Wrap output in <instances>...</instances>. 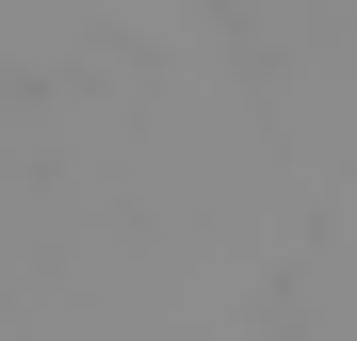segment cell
Returning <instances> with one entry per match:
<instances>
[{"label":"cell","mask_w":357,"mask_h":341,"mask_svg":"<svg viewBox=\"0 0 357 341\" xmlns=\"http://www.w3.org/2000/svg\"><path fill=\"white\" fill-rule=\"evenodd\" d=\"M276 325L292 341H357V244H341V227H309V260L276 276Z\"/></svg>","instance_id":"obj_1"},{"label":"cell","mask_w":357,"mask_h":341,"mask_svg":"<svg viewBox=\"0 0 357 341\" xmlns=\"http://www.w3.org/2000/svg\"><path fill=\"white\" fill-rule=\"evenodd\" d=\"M325 227H341V244H357V179H341V195H325Z\"/></svg>","instance_id":"obj_2"}]
</instances>
